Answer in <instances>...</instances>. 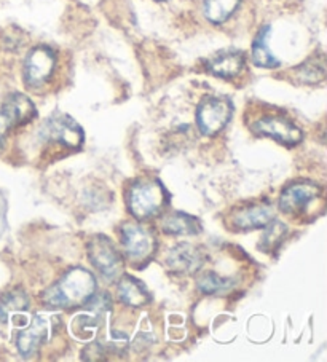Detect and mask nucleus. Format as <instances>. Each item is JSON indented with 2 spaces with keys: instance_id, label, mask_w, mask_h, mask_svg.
Here are the masks:
<instances>
[{
  "instance_id": "obj_1",
  "label": "nucleus",
  "mask_w": 327,
  "mask_h": 362,
  "mask_svg": "<svg viewBox=\"0 0 327 362\" xmlns=\"http://www.w3.org/2000/svg\"><path fill=\"white\" fill-rule=\"evenodd\" d=\"M94 292L96 279L85 268L77 267L43 292V302L53 308H75L90 300Z\"/></svg>"
},
{
  "instance_id": "obj_2",
  "label": "nucleus",
  "mask_w": 327,
  "mask_h": 362,
  "mask_svg": "<svg viewBox=\"0 0 327 362\" xmlns=\"http://www.w3.org/2000/svg\"><path fill=\"white\" fill-rule=\"evenodd\" d=\"M168 199V192L160 180H137L128 193V209L136 219H149L165 208Z\"/></svg>"
},
{
  "instance_id": "obj_3",
  "label": "nucleus",
  "mask_w": 327,
  "mask_h": 362,
  "mask_svg": "<svg viewBox=\"0 0 327 362\" xmlns=\"http://www.w3.org/2000/svg\"><path fill=\"white\" fill-rule=\"evenodd\" d=\"M234 114V105L225 98H206L197 110V123L205 136H214L225 128Z\"/></svg>"
},
{
  "instance_id": "obj_4",
  "label": "nucleus",
  "mask_w": 327,
  "mask_h": 362,
  "mask_svg": "<svg viewBox=\"0 0 327 362\" xmlns=\"http://www.w3.org/2000/svg\"><path fill=\"white\" fill-rule=\"evenodd\" d=\"M88 255H90L91 264L98 268L99 273L105 279H115L122 274L123 260L122 255L107 236L98 235L88 245Z\"/></svg>"
},
{
  "instance_id": "obj_5",
  "label": "nucleus",
  "mask_w": 327,
  "mask_h": 362,
  "mask_svg": "<svg viewBox=\"0 0 327 362\" xmlns=\"http://www.w3.org/2000/svg\"><path fill=\"white\" fill-rule=\"evenodd\" d=\"M122 243L125 254L134 264H142L155 254L156 241L154 233L137 223H125L122 227Z\"/></svg>"
},
{
  "instance_id": "obj_6",
  "label": "nucleus",
  "mask_w": 327,
  "mask_h": 362,
  "mask_svg": "<svg viewBox=\"0 0 327 362\" xmlns=\"http://www.w3.org/2000/svg\"><path fill=\"white\" fill-rule=\"evenodd\" d=\"M40 134L43 139L58 142L67 148H80L85 139L84 129L79 127L77 122L62 114H56L48 118Z\"/></svg>"
},
{
  "instance_id": "obj_7",
  "label": "nucleus",
  "mask_w": 327,
  "mask_h": 362,
  "mask_svg": "<svg viewBox=\"0 0 327 362\" xmlns=\"http://www.w3.org/2000/svg\"><path fill=\"white\" fill-rule=\"evenodd\" d=\"M56 67V54L52 48L37 47L29 52L24 61V80L29 86L45 85L52 78Z\"/></svg>"
},
{
  "instance_id": "obj_8",
  "label": "nucleus",
  "mask_w": 327,
  "mask_h": 362,
  "mask_svg": "<svg viewBox=\"0 0 327 362\" xmlns=\"http://www.w3.org/2000/svg\"><path fill=\"white\" fill-rule=\"evenodd\" d=\"M253 131L259 136H268L285 146H295L304 139L302 129L285 117H263L253 124Z\"/></svg>"
},
{
  "instance_id": "obj_9",
  "label": "nucleus",
  "mask_w": 327,
  "mask_h": 362,
  "mask_svg": "<svg viewBox=\"0 0 327 362\" xmlns=\"http://www.w3.org/2000/svg\"><path fill=\"white\" fill-rule=\"evenodd\" d=\"M321 195V189L313 182H297L282 190L280 209L285 214H300L308 204Z\"/></svg>"
},
{
  "instance_id": "obj_10",
  "label": "nucleus",
  "mask_w": 327,
  "mask_h": 362,
  "mask_svg": "<svg viewBox=\"0 0 327 362\" xmlns=\"http://www.w3.org/2000/svg\"><path fill=\"white\" fill-rule=\"evenodd\" d=\"M166 264L176 273L190 274L200 270L201 264H203V254L200 252L198 247L180 243L169 251Z\"/></svg>"
},
{
  "instance_id": "obj_11",
  "label": "nucleus",
  "mask_w": 327,
  "mask_h": 362,
  "mask_svg": "<svg viewBox=\"0 0 327 362\" xmlns=\"http://www.w3.org/2000/svg\"><path fill=\"white\" fill-rule=\"evenodd\" d=\"M0 112L7 118L10 127H23V124L33 120L37 114L34 103L28 96L21 95V93L10 95Z\"/></svg>"
},
{
  "instance_id": "obj_12",
  "label": "nucleus",
  "mask_w": 327,
  "mask_h": 362,
  "mask_svg": "<svg viewBox=\"0 0 327 362\" xmlns=\"http://www.w3.org/2000/svg\"><path fill=\"white\" fill-rule=\"evenodd\" d=\"M273 206L268 203H260L248 206V208L238 211L234 217V222L240 230H254L267 227L268 223L273 221Z\"/></svg>"
},
{
  "instance_id": "obj_13",
  "label": "nucleus",
  "mask_w": 327,
  "mask_h": 362,
  "mask_svg": "<svg viewBox=\"0 0 327 362\" xmlns=\"http://www.w3.org/2000/svg\"><path fill=\"white\" fill-rule=\"evenodd\" d=\"M50 322L45 316L39 315L30 324V327L18 335V349L23 356H30L39 349L48 339Z\"/></svg>"
},
{
  "instance_id": "obj_14",
  "label": "nucleus",
  "mask_w": 327,
  "mask_h": 362,
  "mask_svg": "<svg viewBox=\"0 0 327 362\" xmlns=\"http://www.w3.org/2000/svg\"><path fill=\"white\" fill-rule=\"evenodd\" d=\"M244 66V54L236 49L221 52L207 61V71L222 78L236 77Z\"/></svg>"
},
{
  "instance_id": "obj_15",
  "label": "nucleus",
  "mask_w": 327,
  "mask_h": 362,
  "mask_svg": "<svg viewBox=\"0 0 327 362\" xmlns=\"http://www.w3.org/2000/svg\"><path fill=\"white\" fill-rule=\"evenodd\" d=\"M117 294L120 302L130 307H144L150 298L147 287L133 276H122L117 286Z\"/></svg>"
},
{
  "instance_id": "obj_16",
  "label": "nucleus",
  "mask_w": 327,
  "mask_h": 362,
  "mask_svg": "<svg viewBox=\"0 0 327 362\" xmlns=\"http://www.w3.org/2000/svg\"><path fill=\"white\" fill-rule=\"evenodd\" d=\"M161 227L169 235H197L201 232V223L197 217L173 212L161 221Z\"/></svg>"
},
{
  "instance_id": "obj_17",
  "label": "nucleus",
  "mask_w": 327,
  "mask_h": 362,
  "mask_svg": "<svg viewBox=\"0 0 327 362\" xmlns=\"http://www.w3.org/2000/svg\"><path fill=\"white\" fill-rule=\"evenodd\" d=\"M268 34H270V28L265 26L260 29V33L257 34L256 40L253 43V59L254 64L259 67H265V69H273L280 66V61L275 58L268 48Z\"/></svg>"
},
{
  "instance_id": "obj_18",
  "label": "nucleus",
  "mask_w": 327,
  "mask_h": 362,
  "mask_svg": "<svg viewBox=\"0 0 327 362\" xmlns=\"http://www.w3.org/2000/svg\"><path fill=\"white\" fill-rule=\"evenodd\" d=\"M241 0H206L205 15L214 24H222L235 13Z\"/></svg>"
},
{
  "instance_id": "obj_19",
  "label": "nucleus",
  "mask_w": 327,
  "mask_h": 362,
  "mask_svg": "<svg viewBox=\"0 0 327 362\" xmlns=\"http://www.w3.org/2000/svg\"><path fill=\"white\" fill-rule=\"evenodd\" d=\"M29 303H28V297L24 296V292L21 291H13L10 294L5 296L2 300H0V321L7 322L11 315L16 313H24L28 310Z\"/></svg>"
},
{
  "instance_id": "obj_20",
  "label": "nucleus",
  "mask_w": 327,
  "mask_h": 362,
  "mask_svg": "<svg viewBox=\"0 0 327 362\" xmlns=\"http://www.w3.org/2000/svg\"><path fill=\"white\" fill-rule=\"evenodd\" d=\"M197 284L198 289L201 292H205V294H221V292L230 291L231 287L236 284V281L231 278L219 276L217 273L207 272L205 274H201Z\"/></svg>"
},
{
  "instance_id": "obj_21",
  "label": "nucleus",
  "mask_w": 327,
  "mask_h": 362,
  "mask_svg": "<svg viewBox=\"0 0 327 362\" xmlns=\"http://www.w3.org/2000/svg\"><path fill=\"white\" fill-rule=\"evenodd\" d=\"M287 233L286 226H282L281 222H270V227H267L265 235L262 236V245L260 247L265 249V251H273V249L278 246V243L282 241V236Z\"/></svg>"
},
{
  "instance_id": "obj_22",
  "label": "nucleus",
  "mask_w": 327,
  "mask_h": 362,
  "mask_svg": "<svg viewBox=\"0 0 327 362\" xmlns=\"http://www.w3.org/2000/svg\"><path fill=\"white\" fill-rule=\"evenodd\" d=\"M297 76L300 77L302 82L305 83H314V82H319L321 78L324 77V64L323 61L321 62H306V64L300 66L297 69Z\"/></svg>"
},
{
  "instance_id": "obj_23",
  "label": "nucleus",
  "mask_w": 327,
  "mask_h": 362,
  "mask_svg": "<svg viewBox=\"0 0 327 362\" xmlns=\"http://www.w3.org/2000/svg\"><path fill=\"white\" fill-rule=\"evenodd\" d=\"M8 128H10V124L7 122V118H5L2 112H0V146H2L4 137H5V134H7Z\"/></svg>"
}]
</instances>
